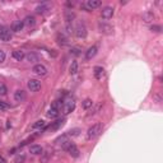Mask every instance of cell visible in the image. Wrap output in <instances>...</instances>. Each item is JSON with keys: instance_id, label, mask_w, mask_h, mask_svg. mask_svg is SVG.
<instances>
[{"instance_id": "cell-1", "label": "cell", "mask_w": 163, "mask_h": 163, "mask_svg": "<svg viewBox=\"0 0 163 163\" xmlns=\"http://www.w3.org/2000/svg\"><path fill=\"white\" fill-rule=\"evenodd\" d=\"M61 108H62V101H55L54 103H51L50 108L47 111V117H51V119L58 117Z\"/></svg>"}, {"instance_id": "cell-2", "label": "cell", "mask_w": 163, "mask_h": 163, "mask_svg": "<svg viewBox=\"0 0 163 163\" xmlns=\"http://www.w3.org/2000/svg\"><path fill=\"white\" fill-rule=\"evenodd\" d=\"M102 129H103V125L101 122H97L94 125H92L89 129H88V131H87V139L90 140V139L97 138L102 133Z\"/></svg>"}, {"instance_id": "cell-3", "label": "cell", "mask_w": 163, "mask_h": 163, "mask_svg": "<svg viewBox=\"0 0 163 163\" xmlns=\"http://www.w3.org/2000/svg\"><path fill=\"white\" fill-rule=\"evenodd\" d=\"M75 108V101L74 98H68V100L62 101V108H61V112L64 113V115H68V113H70L72 111H74Z\"/></svg>"}, {"instance_id": "cell-4", "label": "cell", "mask_w": 163, "mask_h": 163, "mask_svg": "<svg viewBox=\"0 0 163 163\" xmlns=\"http://www.w3.org/2000/svg\"><path fill=\"white\" fill-rule=\"evenodd\" d=\"M0 40L4 42H9L12 40V31L8 27L0 26Z\"/></svg>"}, {"instance_id": "cell-5", "label": "cell", "mask_w": 163, "mask_h": 163, "mask_svg": "<svg viewBox=\"0 0 163 163\" xmlns=\"http://www.w3.org/2000/svg\"><path fill=\"white\" fill-rule=\"evenodd\" d=\"M101 4L102 3L100 2V0H87V2L82 5V8H84L87 12H90V10L98 8V6H101Z\"/></svg>"}, {"instance_id": "cell-6", "label": "cell", "mask_w": 163, "mask_h": 163, "mask_svg": "<svg viewBox=\"0 0 163 163\" xmlns=\"http://www.w3.org/2000/svg\"><path fill=\"white\" fill-rule=\"evenodd\" d=\"M74 32H75V36L78 38H86V36H87V28H86V26H84L83 23L78 24Z\"/></svg>"}, {"instance_id": "cell-7", "label": "cell", "mask_w": 163, "mask_h": 163, "mask_svg": "<svg viewBox=\"0 0 163 163\" xmlns=\"http://www.w3.org/2000/svg\"><path fill=\"white\" fill-rule=\"evenodd\" d=\"M28 89L31 92H37L41 89V82H38L37 79H30L28 80Z\"/></svg>"}, {"instance_id": "cell-8", "label": "cell", "mask_w": 163, "mask_h": 163, "mask_svg": "<svg viewBox=\"0 0 163 163\" xmlns=\"http://www.w3.org/2000/svg\"><path fill=\"white\" fill-rule=\"evenodd\" d=\"M64 18H65V23L66 26H72L73 20L75 19V13L73 10H65V13H64Z\"/></svg>"}, {"instance_id": "cell-9", "label": "cell", "mask_w": 163, "mask_h": 163, "mask_svg": "<svg viewBox=\"0 0 163 163\" xmlns=\"http://www.w3.org/2000/svg\"><path fill=\"white\" fill-rule=\"evenodd\" d=\"M33 73H36L37 75H46L47 74V68L45 65H42V64H36V65L33 66Z\"/></svg>"}, {"instance_id": "cell-10", "label": "cell", "mask_w": 163, "mask_h": 163, "mask_svg": "<svg viewBox=\"0 0 163 163\" xmlns=\"http://www.w3.org/2000/svg\"><path fill=\"white\" fill-rule=\"evenodd\" d=\"M50 9H51V3H42L36 8V13L37 14H45Z\"/></svg>"}, {"instance_id": "cell-11", "label": "cell", "mask_w": 163, "mask_h": 163, "mask_svg": "<svg viewBox=\"0 0 163 163\" xmlns=\"http://www.w3.org/2000/svg\"><path fill=\"white\" fill-rule=\"evenodd\" d=\"M26 98H27V94H26L24 90L18 89V90L14 92V100H16L17 102H24Z\"/></svg>"}, {"instance_id": "cell-12", "label": "cell", "mask_w": 163, "mask_h": 163, "mask_svg": "<svg viewBox=\"0 0 163 163\" xmlns=\"http://www.w3.org/2000/svg\"><path fill=\"white\" fill-rule=\"evenodd\" d=\"M101 16L105 19L112 18V16H113V8H112V6H105V8L101 10Z\"/></svg>"}, {"instance_id": "cell-13", "label": "cell", "mask_w": 163, "mask_h": 163, "mask_svg": "<svg viewBox=\"0 0 163 163\" xmlns=\"http://www.w3.org/2000/svg\"><path fill=\"white\" fill-rule=\"evenodd\" d=\"M56 40H58V44L61 45V46H66L69 44V38L65 33H62V32H59L58 33V36H56Z\"/></svg>"}, {"instance_id": "cell-14", "label": "cell", "mask_w": 163, "mask_h": 163, "mask_svg": "<svg viewBox=\"0 0 163 163\" xmlns=\"http://www.w3.org/2000/svg\"><path fill=\"white\" fill-rule=\"evenodd\" d=\"M64 124H65V120H58V121L52 122L50 126H45V130H58L59 127H61Z\"/></svg>"}, {"instance_id": "cell-15", "label": "cell", "mask_w": 163, "mask_h": 163, "mask_svg": "<svg viewBox=\"0 0 163 163\" xmlns=\"http://www.w3.org/2000/svg\"><path fill=\"white\" fill-rule=\"evenodd\" d=\"M154 19H155V14H154L153 12L148 10V12L143 13V20H144L145 23H152Z\"/></svg>"}, {"instance_id": "cell-16", "label": "cell", "mask_w": 163, "mask_h": 163, "mask_svg": "<svg viewBox=\"0 0 163 163\" xmlns=\"http://www.w3.org/2000/svg\"><path fill=\"white\" fill-rule=\"evenodd\" d=\"M97 51H98V47L97 46H92L88 48V51L86 52V59L87 60H90V59H93L94 56L97 55Z\"/></svg>"}, {"instance_id": "cell-17", "label": "cell", "mask_w": 163, "mask_h": 163, "mask_svg": "<svg viewBox=\"0 0 163 163\" xmlns=\"http://www.w3.org/2000/svg\"><path fill=\"white\" fill-rule=\"evenodd\" d=\"M23 22H22V20H14V22L12 23V31L13 32H20V31H22L23 30Z\"/></svg>"}, {"instance_id": "cell-18", "label": "cell", "mask_w": 163, "mask_h": 163, "mask_svg": "<svg viewBox=\"0 0 163 163\" xmlns=\"http://www.w3.org/2000/svg\"><path fill=\"white\" fill-rule=\"evenodd\" d=\"M93 74L96 79H102V76L105 75V69L102 66H94L93 69Z\"/></svg>"}, {"instance_id": "cell-19", "label": "cell", "mask_w": 163, "mask_h": 163, "mask_svg": "<svg viewBox=\"0 0 163 163\" xmlns=\"http://www.w3.org/2000/svg\"><path fill=\"white\" fill-rule=\"evenodd\" d=\"M12 56L14 59H16L17 61H22L24 58H26V54L22 51V50H16V51H13Z\"/></svg>"}, {"instance_id": "cell-20", "label": "cell", "mask_w": 163, "mask_h": 163, "mask_svg": "<svg viewBox=\"0 0 163 163\" xmlns=\"http://www.w3.org/2000/svg\"><path fill=\"white\" fill-rule=\"evenodd\" d=\"M100 30H101V32H103V33H107V34H110V33H112L113 28H112L110 24H106V23H100Z\"/></svg>"}, {"instance_id": "cell-21", "label": "cell", "mask_w": 163, "mask_h": 163, "mask_svg": "<svg viewBox=\"0 0 163 163\" xmlns=\"http://www.w3.org/2000/svg\"><path fill=\"white\" fill-rule=\"evenodd\" d=\"M42 152H44V149H42L41 145H31L30 147V153L37 155V154H42Z\"/></svg>"}, {"instance_id": "cell-22", "label": "cell", "mask_w": 163, "mask_h": 163, "mask_svg": "<svg viewBox=\"0 0 163 163\" xmlns=\"http://www.w3.org/2000/svg\"><path fill=\"white\" fill-rule=\"evenodd\" d=\"M23 24H26V26H28V27H32V26L36 24V19H34L33 16H27V17L24 18V20H23Z\"/></svg>"}, {"instance_id": "cell-23", "label": "cell", "mask_w": 163, "mask_h": 163, "mask_svg": "<svg viewBox=\"0 0 163 163\" xmlns=\"http://www.w3.org/2000/svg\"><path fill=\"white\" fill-rule=\"evenodd\" d=\"M26 59L28 62H36V61H38V56L34 52H30V54L26 55Z\"/></svg>"}, {"instance_id": "cell-24", "label": "cell", "mask_w": 163, "mask_h": 163, "mask_svg": "<svg viewBox=\"0 0 163 163\" xmlns=\"http://www.w3.org/2000/svg\"><path fill=\"white\" fill-rule=\"evenodd\" d=\"M32 129L33 130H37V129H44V127H45V121H44V120H38V121H36V122H34L32 126Z\"/></svg>"}, {"instance_id": "cell-25", "label": "cell", "mask_w": 163, "mask_h": 163, "mask_svg": "<svg viewBox=\"0 0 163 163\" xmlns=\"http://www.w3.org/2000/svg\"><path fill=\"white\" fill-rule=\"evenodd\" d=\"M69 72H70V74H76L78 73V62L74 60V61H72V64H70V66H69Z\"/></svg>"}, {"instance_id": "cell-26", "label": "cell", "mask_w": 163, "mask_h": 163, "mask_svg": "<svg viewBox=\"0 0 163 163\" xmlns=\"http://www.w3.org/2000/svg\"><path fill=\"white\" fill-rule=\"evenodd\" d=\"M14 162H16V163H24L26 162V154L24 153H19L18 155H16Z\"/></svg>"}, {"instance_id": "cell-27", "label": "cell", "mask_w": 163, "mask_h": 163, "mask_svg": "<svg viewBox=\"0 0 163 163\" xmlns=\"http://www.w3.org/2000/svg\"><path fill=\"white\" fill-rule=\"evenodd\" d=\"M92 106H93V101L89 100V98H87V100H84V102H83V108L88 110L89 107H92Z\"/></svg>"}, {"instance_id": "cell-28", "label": "cell", "mask_w": 163, "mask_h": 163, "mask_svg": "<svg viewBox=\"0 0 163 163\" xmlns=\"http://www.w3.org/2000/svg\"><path fill=\"white\" fill-rule=\"evenodd\" d=\"M6 92H8V89H6V86H5L3 82H0V96H5Z\"/></svg>"}, {"instance_id": "cell-29", "label": "cell", "mask_w": 163, "mask_h": 163, "mask_svg": "<svg viewBox=\"0 0 163 163\" xmlns=\"http://www.w3.org/2000/svg\"><path fill=\"white\" fill-rule=\"evenodd\" d=\"M10 108V105L6 103L4 101H0V111H5V110H9Z\"/></svg>"}, {"instance_id": "cell-30", "label": "cell", "mask_w": 163, "mask_h": 163, "mask_svg": "<svg viewBox=\"0 0 163 163\" xmlns=\"http://www.w3.org/2000/svg\"><path fill=\"white\" fill-rule=\"evenodd\" d=\"M79 133H80L79 129H73V130L68 131L66 135H68V136H78V135H79Z\"/></svg>"}, {"instance_id": "cell-31", "label": "cell", "mask_w": 163, "mask_h": 163, "mask_svg": "<svg viewBox=\"0 0 163 163\" xmlns=\"http://www.w3.org/2000/svg\"><path fill=\"white\" fill-rule=\"evenodd\" d=\"M70 54H73L74 56H79L82 52H80V48H78V47H73V48H70Z\"/></svg>"}, {"instance_id": "cell-32", "label": "cell", "mask_w": 163, "mask_h": 163, "mask_svg": "<svg viewBox=\"0 0 163 163\" xmlns=\"http://www.w3.org/2000/svg\"><path fill=\"white\" fill-rule=\"evenodd\" d=\"M151 30H152L153 32H158V33H159V32H162V27H161V26H155V24H153V26L151 27Z\"/></svg>"}, {"instance_id": "cell-33", "label": "cell", "mask_w": 163, "mask_h": 163, "mask_svg": "<svg viewBox=\"0 0 163 163\" xmlns=\"http://www.w3.org/2000/svg\"><path fill=\"white\" fill-rule=\"evenodd\" d=\"M4 60H5V52L3 50H0V64L4 62Z\"/></svg>"}, {"instance_id": "cell-34", "label": "cell", "mask_w": 163, "mask_h": 163, "mask_svg": "<svg viewBox=\"0 0 163 163\" xmlns=\"http://www.w3.org/2000/svg\"><path fill=\"white\" fill-rule=\"evenodd\" d=\"M154 98H155V101H157V102H162V97H161V94H159V93L154 94Z\"/></svg>"}]
</instances>
